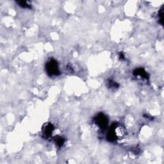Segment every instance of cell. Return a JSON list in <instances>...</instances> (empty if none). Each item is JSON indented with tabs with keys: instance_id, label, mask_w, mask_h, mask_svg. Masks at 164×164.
<instances>
[{
	"instance_id": "cell-1",
	"label": "cell",
	"mask_w": 164,
	"mask_h": 164,
	"mask_svg": "<svg viewBox=\"0 0 164 164\" xmlns=\"http://www.w3.org/2000/svg\"><path fill=\"white\" fill-rule=\"evenodd\" d=\"M126 131L125 127L119 123H114L109 128L107 138L109 142H115L119 139H122L125 137Z\"/></svg>"
},
{
	"instance_id": "cell-2",
	"label": "cell",
	"mask_w": 164,
	"mask_h": 164,
	"mask_svg": "<svg viewBox=\"0 0 164 164\" xmlns=\"http://www.w3.org/2000/svg\"><path fill=\"white\" fill-rule=\"evenodd\" d=\"M46 71L49 76H57L60 74L57 61L53 58H51L46 63Z\"/></svg>"
},
{
	"instance_id": "cell-3",
	"label": "cell",
	"mask_w": 164,
	"mask_h": 164,
	"mask_svg": "<svg viewBox=\"0 0 164 164\" xmlns=\"http://www.w3.org/2000/svg\"><path fill=\"white\" fill-rule=\"evenodd\" d=\"M94 122L100 127V129L104 130L107 127L108 119L103 113H100L94 117Z\"/></svg>"
},
{
	"instance_id": "cell-4",
	"label": "cell",
	"mask_w": 164,
	"mask_h": 164,
	"mask_svg": "<svg viewBox=\"0 0 164 164\" xmlns=\"http://www.w3.org/2000/svg\"><path fill=\"white\" fill-rule=\"evenodd\" d=\"M54 129L53 124L51 122L46 123L42 127V137L45 138H48L52 136V133Z\"/></svg>"
},
{
	"instance_id": "cell-5",
	"label": "cell",
	"mask_w": 164,
	"mask_h": 164,
	"mask_svg": "<svg viewBox=\"0 0 164 164\" xmlns=\"http://www.w3.org/2000/svg\"><path fill=\"white\" fill-rule=\"evenodd\" d=\"M133 75L136 77L143 79H148L149 78V75L143 68H137L133 71Z\"/></svg>"
},
{
	"instance_id": "cell-6",
	"label": "cell",
	"mask_w": 164,
	"mask_h": 164,
	"mask_svg": "<svg viewBox=\"0 0 164 164\" xmlns=\"http://www.w3.org/2000/svg\"><path fill=\"white\" fill-rule=\"evenodd\" d=\"M54 141L58 147H62L65 143V139L60 136H57L54 138Z\"/></svg>"
},
{
	"instance_id": "cell-7",
	"label": "cell",
	"mask_w": 164,
	"mask_h": 164,
	"mask_svg": "<svg viewBox=\"0 0 164 164\" xmlns=\"http://www.w3.org/2000/svg\"><path fill=\"white\" fill-rule=\"evenodd\" d=\"M17 4L19 5L20 6L23 7V8L24 9H31V5L29 4L28 1H17Z\"/></svg>"
},
{
	"instance_id": "cell-8",
	"label": "cell",
	"mask_w": 164,
	"mask_h": 164,
	"mask_svg": "<svg viewBox=\"0 0 164 164\" xmlns=\"http://www.w3.org/2000/svg\"><path fill=\"white\" fill-rule=\"evenodd\" d=\"M108 87L111 89H117L119 87V84L117 82H114L112 79L108 80Z\"/></svg>"
},
{
	"instance_id": "cell-9",
	"label": "cell",
	"mask_w": 164,
	"mask_h": 164,
	"mask_svg": "<svg viewBox=\"0 0 164 164\" xmlns=\"http://www.w3.org/2000/svg\"><path fill=\"white\" fill-rule=\"evenodd\" d=\"M158 19H159V23L162 25H163V7L159 10Z\"/></svg>"
},
{
	"instance_id": "cell-10",
	"label": "cell",
	"mask_w": 164,
	"mask_h": 164,
	"mask_svg": "<svg viewBox=\"0 0 164 164\" xmlns=\"http://www.w3.org/2000/svg\"><path fill=\"white\" fill-rule=\"evenodd\" d=\"M119 58H120V59H121V60H125V54H124V53L122 52L119 53Z\"/></svg>"
}]
</instances>
